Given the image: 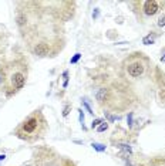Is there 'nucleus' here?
Masks as SVG:
<instances>
[{
    "label": "nucleus",
    "mask_w": 165,
    "mask_h": 166,
    "mask_svg": "<svg viewBox=\"0 0 165 166\" xmlns=\"http://www.w3.org/2000/svg\"><path fill=\"white\" fill-rule=\"evenodd\" d=\"M80 57H81V54H80V53H77V54H75V55H74V57H73V58H71V64H74V63H77V61H78V60H80Z\"/></svg>",
    "instance_id": "14"
},
{
    "label": "nucleus",
    "mask_w": 165,
    "mask_h": 166,
    "mask_svg": "<svg viewBox=\"0 0 165 166\" xmlns=\"http://www.w3.org/2000/svg\"><path fill=\"white\" fill-rule=\"evenodd\" d=\"M70 109H71V105H67V107L64 108V111H63V117H67L69 112H70Z\"/></svg>",
    "instance_id": "15"
},
{
    "label": "nucleus",
    "mask_w": 165,
    "mask_h": 166,
    "mask_svg": "<svg viewBox=\"0 0 165 166\" xmlns=\"http://www.w3.org/2000/svg\"><path fill=\"white\" fill-rule=\"evenodd\" d=\"M127 121H128V125L131 126V125H132V114H130V115H128V118H127Z\"/></svg>",
    "instance_id": "18"
},
{
    "label": "nucleus",
    "mask_w": 165,
    "mask_h": 166,
    "mask_svg": "<svg viewBox=\"0 0 165 166\" xmlns=\"http://www.w3.org/2000/svg\"><path fill=\"white\" fill-rule=\"evenodd\" d=\"M144 70H145L144 63H141L140 60H135V61H132V63H130V64L127 65V72H128L130 77H132V78L141 77L142 74H144Z\"/></svg>",
    "instance_id": "2"
},
{
    "label": "nucleus",
    "mask_w": 165,
    "mask_h": 166,
    "mask_svg": "<svg viewBox=\"0 0 165 166\" xmlns=\"http://www.w3.org/2000/svg\"><path fill=\"white\" fill-rule=\"evenodd\" d=\"M107 129H108V123H107V122H103V123L97 128L98 132H104V131H107Z\"/></svg>",
    "instance_id": "12"
},
{
    "label": "nucleus",
    "mask_w": 165,
    "mask_h": 166,
    "mask_svg": "<svg viewBox=\"0 0 165 166\" xmlns=\"http://www.w3.org/2000/svg\"><path fill=\"white\" fill-rule=\"evenodd\" d=\"M33 53L36 55H39V57H46L50 53V46L47 43H39V44H36V47L33 48Z\"/></svg>",
    "instance_id": "5"
},
{
    "label": "nucleus",
    "mask_w": 165,
    "mask_h": 166,
    "mask_svg": "<svg viewBox=\"0 0 165 166\" xmlns=\"http://www.w3.org/2000/svg\"><path fill=\"white\" fill-rule=\"evenodd\" d=\"M158 10H160V1H155V0L144 1V11L147 16H154L158 13Z\"/></svg>",
    "instance_id": "4"
},
{
    "label": "nucleus",
    "mask_w": 165,
    "mask_h": 166,
    "mask_svg": "<svg viewBox=\"0 0 165 166\" xmlns=\"http://www.w3.org/2000/svg\"><path fill=\"white\" fill-rule=\"evenodd\" d=\"M44 131H46V119L40 111H36L20 123V126L16 129V136L26 141H34L43 136Z\"/></svg>",
    "instance_id": "1"
},
{
    "label": "nucleus",
    "mask_w": 165,
    "mask_h": 166,
    "mask_svg": "<svg viewBox=\"0 0 165 166\" xmlns=\"http://www.w3.org/2000/svg\"><path fill=\"white\" fill-rule=\"evenodd\" d=\"M0 81H1V78H0Z\"/></svg>",
    "instance_id": "23"
},
{
    "label": "nucleus",
    "mask_w": 165,
    "mask_h": 166,
    "mask_svg": "<svg viewBox=\"0 0 165 166\" xmlns=\"http://www.w3.org/2000/svg\"><path fill=\"white\" fill-rule=\"evenodd\" d=\"M97 16H98V9H95V11L93 13V17H94V19L97 17Z\"/></svg>",
    "instance_id": "20"
},
{
    "label": "nucleus",
    "mask_w": 165,
    "mask_h": 166,
    "mask_svg": "<svg viewBox=\"0 0 165 166\" xmlns=\"http://www.w3.org/2000/svg\"><path fill=\"white\" fill-rule=\"evenodd\" d=\"M4 158H6L4 155H0V161H4Z\"/></svg>",
    "instance_id": "21"
},
{
    "label": "nucleus",
    "mask_w": 165,
    "mask_h": 166,
    "mask_svg": "<svg viewBox=\"0 0 165 166\" xmlns=\"http://www.w3.org/2000/svg\"><path fill=\"white\" fill-rule=\"evenodd\" d=\"M154 40H155V36H154V34H148L147 37H144V38H142V43L148 46V44H152V43H154Z\"/></svg>",
    "instance_id": "8"
},
{
    "label": "nucleus",
    "mask_w": 165,
    "mask_h": 166,
    "mask_svg": "<svg viewBox=\"0 0 165 166\" xmlns=\"http://www.w3.org/2000/svg\"><path fill=\"white\" fill-rule=\"evenodd\" d=\"M10 82H12V87H13L14 91L22 90L24 87V84H26V74L22 71L13 72L12 77H10Z\"/></svg>",
    "instance_id": "3"
},
{
    "label": "nucleus",
    "mask_w": 165,
    "mask_h": 166,
    "mask_svg": "<svg viewBox=\"0 0 165 166\" xmlns=\"http://www.w3.org/2000/svg\"><path fill=\"white\" fill-rule=\"evenodd\" d=\"M78 112H80V122H81V125H83V122H84V114H83V111H81V109H80Z\"/></svg>",
    "instance_id": "17"
},
{
    "label": "nucleus",
    "mask_w": 165,
    "mask_h": 166,
    "mask_svg": "<svg viewBox=\"0 0 165 166\" xmlns=\"http://www.w3.org/2000/svg\"><path fill=\"white\" fill-rule=\"evenodd\" d=\"M158 26H160V27L165 26V17H161V19H160V22H158Z\"/></svg>",
    "instance_id": "16"
},
{
    "label": "nucleus",
    "mask_w": 165,
    "mask_h": 166,
    "mask_svg": "<svg viewBox=\"0 0 165 166\" xmlns=\"http://www.w3.org/2000/svg\"><path fill=\"white\" fill-rule=\"evenodd\" d=\"M100 123H103V119L101 118H97L95 121H93V123H91V128L94 129V128H98L100 126Z\"/></svg>",
    "instance_id": "13"
},
{
    "label": "nucleus",
    "mask_w": 165,
    "mask_h": 166,
    "mask_svg": "<svg viewBox=\"0 0 165 166\" xmlns=\"http://www.w3.org/2000/svg\"><path fill=\"white\" fill-rule=\"evenodd\" d=\"M93 148H94L95 150H98V152H104L105 150V146L101 145V143H93Z\"/></svg>",
    "instance_id": "11"
},
{
    "label": "nucleus",
    "mask_w": 165,
    "mask_h": 166,
    "mask_svg": "<svg viewBox=\"0 0 165 166\" xmlns=\"http://www.w3.org/2000/svg\"><path fill=\"white\" fill-rule=\"evenodd\" d=\"M161 61H162V63H165V55H164V57H161Z\"/></svg>",
    "instance_id": "22"
},
{
    "label": "nucleus",
    "mask_w": 165,
    "mask_h": 166,
    "mask_svg": "<svg viewBox=\"0 0 165 166\" xmlns=\"http://www.w3.org/2000/svg\"><path fill=\"white\" fill-rule=\"evenodd\" d=\"M83 104H84V107H86V108H87V111H88V112H90V114H94V112H93V111H91V108H90V107H88V104H87V102H83Z\"/></svg>",
    "instance_id": "19"
},
{
    "label": "nucleus",
    "mask_w": 165,
    "mask_h": 166,
    "mask_svg": "<svg viewBox=\"0 0 165 166\" xmlns=\"http://www.w3.org/2000/svg\"><path fill=\"white\" fill-rule=\"evenodd\" d=\"M147 166H165V159H158V161H154V162H151L149 165H147Z\"/></svg>",
    "instance_id": "10"
},
{
    "label": "nucleus",
    "mask_w": 165,
    "mask_h": 166,
    "mask_svg": "<svg viewBox=\"0 0 165 166\" xmlns=\"http://www.w3.org/2000/svg\"><path fill=\"white\" fill-rule=\"evenodd\" d=\"M118 148H120V149H122V150H124L127 155H131V153H132V149H131V146H130V145H125V143H120V145H118Z\"/></svg>",
    "instance_id": "9"
},
{
    "label": "nucleus",
    "mask_w": 165,
    "mask_h": 166,
    "mask_svg": "<svg viewBox=\"0 0 165 166\" xmlns=\"http://www.w3.org/2000/svg\"><path fill=\"white\" fill-rule=\"evenodd\" d=\"M16 22H17V24L22 27V26H24V24L27 23V17H26V14H23V13H20V14H17V17H16Z\"/></svg>",
    "instance_id": "7"
},
{
    "label": "nucleus",
    "mask_w": 165,
    "mask_h": 166,
    "mask_svg": "<svg viewBox=\"0 0 165 166\" xmlns=\"http://www.w3.org/2000/svg\"><path fill=\"white\" fill-rule=\"evenodd\" d=\"M107 95H108V90H107V88H101V90L97 91L95 98H97L98 102H104V101L107 99Z\"/></svg>",
    "instance_id": "6"
}]
</instances>
